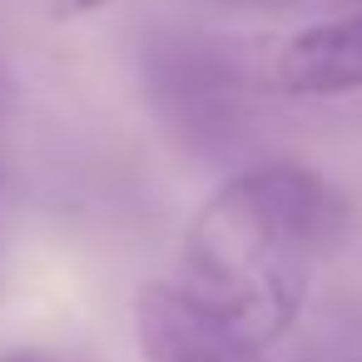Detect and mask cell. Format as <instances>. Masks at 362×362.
I'll return each mask as SVG.
<instances>
[{"mask_svg": "<svg viewBox=\"0 0 362 362\" xmlns=\"http://www.w3.org/2000/svg\"><path fill=\"white\" fill-rule=\"evenodd\" d=\"M347 233V199L308 164L273 159L223 179L184 228L179 288L238 337L283 342L317 268Z\"/></svg>", "mask_w": 362, "mask_h": 362, "instance_id": "obj_1", "label": "cell"}, {"mask_svg": "<svg viewBox=\"0 0 362 362\" xmlns=\"http://www.w3.org/2000/svg\"><path fill=\"white\" fill-rule=\"evenodd\" d=\"M144 85L169 119L194 144H218L238 124V100L243 85L238 75L214 55V45L199 40H164L144 55Z\"/></svg>", "mask_w": 362, "mask_h": 362, "instance_id": "obj_2", "label": "cell"}, {"mask_svg": "<svg viewBox=\"0 0 362 362\" xmlns=\"http://www.w3.org/2000/svg\"><path fill=\"white\" fill-rule=\"evenodd\" d=\"M134 337L144 362H268V347L209 317L179 283H149L134 298Z\"/></svg>", "mask_w": 362, "mask_h": 362, "instance_id": "obj_3", "label": "cell"}, {"mask_svg": "<svg viewBox=\"0 0 362 362\" xmlns=\"http://www.w3.org/2000/svg\"><path fill=\"white\" fill-rule=\"evenodd\" d=\"M273 85L293 100L362 95V0L288 35L273 55Z\"/></svg>", "mask_w": 362, "mask_h": 362, "instance_id": "obj_4", "label": "cell"}, {"mask_svg": "<svg viewBox=\"0 0 362 362\" xmlns=\"http://www.w3.org/2000/svg\"><path fill=\"white\" fill-rule=\"evenodd\" d=\"M199 6H223V11H248V16H303V11L342 6V0H199Z\"/></svg>", "mask_w": 362, "mask_h": 362, "instance_id": "obj_5", "label": "cell"}, {"mask_svg": "<svg viewBox=\"0 0 362 362\" xmlns=\"http://www.w3.org/2000/svg\"><path fill=\"white\" fill-rule=\"evenodd\" d=\"M100 6H110V0H45L50 21H85V16H95Z\"/></svg>", "mask_w": 362, "mask_h": 362, "instance_id": "obj_6", "label": "cell"}, {"mask_svg": "<svg viewBox=\"0 0 362 362\" xmlns=\"http://www.w3.org/2000/svg\"><path fill=\"white\" fill-rule=\"evenodd\" d=\"M0 362H60V357L35 352V347H6V352H0Z\"/></svg>", "mask_w": 362, "mask_h": 362, "instance_id": "obj_7", "label": "cell"}]
</instances>
